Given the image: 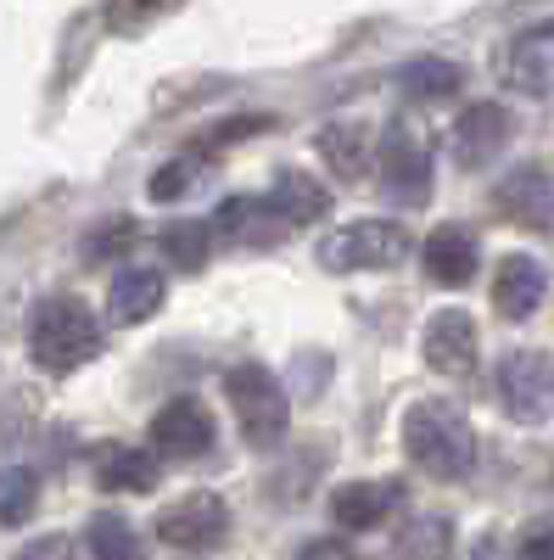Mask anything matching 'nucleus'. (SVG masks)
Returning <instances> with one entry per match:
<instances>
[{"label":"nucleus","mask_w":554,"mask_h":560,"mask_svg":"<svg viewBox=\"0 0 554 560\" xmlns=\"http://www.w3.org/2000/svg\"><path fill=\"white\" fill-rule=\"evenodd\" d=\"M403 448L437 482H459V477H471V465H476V432H471L465 409L448 404V398H426V404L409 409Z\"/></svg>","instance_id":"obj_1"},{"label":"nucleus","mask_w":554,"mask_h":560,"mask_svg":"<svg viewBox=\"0 0 554 560\" xmlns=\"http://www.w3.org/2000/svg\"><path fill=\"white\" fill-rule=\"evenodd\" d=\"M102 348V319L79 298H45L28 319V353L45 376H73L96 359Z\"/></svg>","instance_id":"obj_2"},{"label":"nucleus","mask_w":554,"mask_h":560,"mask_svg":"<svg viewBox=\"0 0 554 560\" xmlns=\"http://www.w3.org/2000/svg\"><path fill=\"white\" fill-rule=\"evenodd\" d=\"M224 398L229 409H236V427L252 448H274L286 438L292 427V404L281 393V382H274V370L258 364V359H241L236 370L224 376Z\"/></svg>","instance_id":"obj_3"},{"label":"nucleus","mask_w":554,"mask_h":560,"mask_svg":"<svg viewBox=\"0 0 554 560\" xmlns=\"http://www.w3.org/2000/svg\"><path fill=\"white\" fill-rule=\"evenodd\" d=\"M409 253V236L392 219H347L342 230H331L319 242V264L331 275H353V269H392Z\"/></svg>","instance_id":"obj_4"},{"label":"nucleus","mask_w":554,"mask_h":560,"mask_svg":"<svg viewBox=\"0 0 554 560\" xmlns=\"http://www.w3.org/2000/svg\"><path fill=\"white\" fill-rule=\"evenodd\" d=\"M498 404L521 427H543L554 415V353L543 348H516L498 359Z\"/></svg>","instance_id":"obj_5"},{"label":"nucleus","mask_w":554,"mask_h":560,"mask_svg":"<svg viewBox=\"0 0 554 560\" xmlns=\"http://www.w3.org/2000/svg\"><path fill=\"white\" fill-rule=\"evenodd\" d=\"M381 191L398 208H426L432 202V147L414 135L403 118H392L381 129Z\"/></svg>","instance_id":"obj_6"},{"label":"nucleus","mask_w":554,"mask_h":560,"mask_svg":"<svg viewBox=\"0 0 554 560\" xmlns=\"http://www.w3.org/2000/svg\"><path fill=\"white\" fill-rule=\"evenodd\" d=\"M157 538L185 555H208L229 538V504L219 493H185L157 516Z\"/></svg>","instance_id":"obj_7"},{"label":"nucleus","mask_w":554,"mask_h":560,"mask_svg":"<svg viewBox=\"0 0 554 560\" xmlns=\"http://www.w3.org/2000/svg\"><path fill=\"white\" fill-rule=\"evenodd\" d=\"M213 438H219L213 415L197 398H168L152 415V448H157V459H202L213 448Z\"/></svg>","instance_id":"obj_8"},{"label":"nucleus","mask_w":554,"mask_h":560,"mask_svg":"<svg viewBox=\"0 0 554 560\" xmlns=\"http://www.w3.org/2000/svg\"><path fill=\"white\" fill-rule=\"evenodd\" d=\"M493 208L510 224H527V230H538V236H554V179L538 163H521V168L504 174L493 185Z\"/></svg>","instance_id":"obj_9"},{"label":"nucleus","mask_w":554,"mask_h":560,"mask_svg":"<svg viewBox=\"0 0 554 560\" xmlns=\"http://www.w3.org/2000/svg\"><path fill=\"white\" fill-rule=\"evenodd\" d=\"M286 230H292L286 213L269 197H224L213 208V236L229 242V247H274Z\"/></svg>","instance_id":"obj_10"},{"label":"nucleus","mask_w":554,"mask_h":560,"mask_svg":"<svg viewBox=\"0 0 554 560\" xmlns=\"http://www.w3.org/2000/svg\"><path fill=\"white\" fill-rule=\"evenodd\" d=\"M476 319L465 308H437L432 325H426V364L437 370V376H453V382H465L471 370H476Z\"/></svg>","instance_id":"obj_11"},{"label":"nucleus","mask_w":554,"mask_h":560,"mask_svg":"<svg viewBox=\"0 0 554 560\" xmlns=\"http://www.w3.org/2000/svg\"><path fill=\"white\" fill-rule=\"evenodd\" d=\"M504 147H510V113H504L498 102H476L459 113L453 124V158L465 168H487Z\"/></svg>","instance_id":"obj_12"},{"label":"nucleus","mask_w":554,"mask_h":560,"mask_svg":"<svg viewBox=\"0 0 554 560\" xmlns=\"http://www.w3.org/2000/svg\"><path fill=\"white\" fill-rule=\"evenodd\" d=\"M403 504V482L398 477H381V482H342L331 493V522L342 533H369L376 522H387L392 510Z\"/></svg>","instance_id":"obj_13"},{"label":"nucleus","mask_w":554,"mask_h":560,"mask_svg":"<svg viewBox=\"0 0 554 560\" xmlns=\"http://www.w3.org/2000/svg\"><path fill=\"white\" fill-rule=\"evenodd\" d=\"M421 264H426V275L437 280V287H471V275L482 264V247H476V236L465 224H437L426 236V247H421Z\"/></svg>","instance_id":"obj_14"},{"label":"nucleus","mask_w":554,"mask_h":560,"mask_svg":"<svg viewBox=\"0 0 554 560\" xmlns=\"http://www.w3.org/2000/svg\"><path fill=\"white\" fill-rule=\"evenodd\" d=\"M543 292H549V269H543L538 258L510 253V258L498 264V280H493V308H498L504 319H532V314H538V303H543Z\"/></svg>","instance_id":"obj_15"},{"label":"nucleus","mask_w":554,"mask_h":560,"mask_svg":"<svg viewBox=\"0 0 554 560\" xmlns=\"http://www.w3.org/2000/svg\"><path fill=\"white\" fill-rule=\"evenodd\" d=\"M163 298H168V280L157 269H146V264L118 269L113 292H107V319L113 325H141V319H152L163 308Z\"/></svg>","instance_id":"obj_16"},{"label":"nucleus","mask_w":554,"mask_h":560,"mask_svg":"<svg viewBox=\"0 0 554 560\" xmlns=\"http://www.w3.org/2000/svg\"><path fill=\"white\" fill-rule=\"evenodd\" d=\"M319 158L331 163V174L337 179H347V185H358L364 174H369V158H376V135H369V124H353V118H337V124H326L319 129Z\"/></svg>","instance_id":"obj_17"},{"label":"nucleus","mask_w":554,"mask_h":560,"mask_svg":"<svg viewBox=\"0 0 554 560\" xmlns=\"http://www.w3.org/2000/svg\"><path fill=\"white\" fill-rule=\"evenodd\" d=\"M398 90L421 107H443L465 90V68L448 62V57H414V62L398 68Z\"/></svg>","instance_id":"obj_18"},{"label":"nucleus","mask_w":554,"mask_h":560,"mask_svg":"<svg viewBox=\"0 0 554 560\" xmlns=\"http://www.w3.org/2000/svg\"><path fill=\"white\" fill-rule=\"evenodd\" d=\"M269 202L286 213V224H314V219L331 213V191L314 174H303V168H281V174H274Z\"/></svg>","instance_id":"obj_19"},{"label":"nucleus","mask_w":554,"mask_h":560,"mask_svg":"<svg viewBox=\"0 0 554 560\" xmlns=\"http://www.w3.org/2000/svg\"><path fill=\"white\" fill-rule=\"evenodd\" d=\"M96 482L113 493H152L157 488V454L134 448V443H113L96 465Z\"/></svg>","instance_id":"obj_20"},{"label":"nucleus","mask_w":554,"mask_h":560,"mask_svg":"<svg viewBox=\"0 0 554 560\" xmlns=\"http://www.w3.org/2000/svg\"><path fill=\"white\" fill-rule=\"evenodd\" d=\"M84 549H90V560H146V538L118 510H96L84 522Z\"/></svg>","instance_id":"obj_21"},{"label":"nucleus","mask_w":554,"mask_h":560,"mask_svg":"<svg viewBox=\"0 0 554 560\" xmlns=\"http://www.w3.org/2000/svg\"><path fill=\"white\" fill-rule=\"evenodd\" d=\"M543 39L549 34H521L510 45V57H504V73H510V84L527 90V96H549V84H554V62L543 57Z\"/></svg>","instance_id":"obj_22"},{"label":"nucleus","mask_w":554,"mask_h":560,"mask_svg":"<svg viewBox=\"0 0 554 560\" xmlns=\"http://www.w3.org/2000/svg\"><path fill=\"white\" fill-rule=\"evenodd\" d=\"M453 555V522L448 516H414L398 533V560H448Z\"/></svg>","instance_id":"obj_23"},{"label":"nucleus","mask_w":554,"mask_h":560,"mask_svg":"<svg viewBox=\"0 0 554 560\" xmlns=\"http://www.w3.org/2000/svg\"><path fill=\"white\" fill-rule=\"evenodd\" d=\"M202 174H208V158H202V152H179V158H168V163L146 179V197H152V202H179L185 191H197V185H202Z\"/></svg>","instance_id":"obj_24"},{"label":"nucleus","mask_w":554,"mask_h":560,"mask_svg":"<svg viewBox=\"0 0 554 560\" xmlns=\"http://www.w3.org/2000/svg\"><path fill=\"white\" fill-rule=\"evenodd\" d=\"M134 242H141V224H134L129 213H113V219H102L96 230H90V236H84V264H118Z\"/></svg>","instance_id":"obj_25"},{"label":"nucleus","mask_w":554,"mask_h":560,"mask_svg":"<svg viewBox=\"0 0 554 560\" xmlns=\"http://www.w3.org/2000/svg\"><path fill=\"white\" fill-rule=\"evenodd\" d=\"M208 242H213V224H197V219H179V224H168L157 236L163 258L179 264V269H191V275L208 264Z\"/></svg>","instance_id":"obj_26"},{"label":"nucleus","mask_w":554,"mask_h":560,"mask_svg":"<svg viewBox=\"0 0 554 560\" xmlns=\"http://www.w3.org/2000/svg\"><path fill=\"white\" fill-rule=\"evenodd\" d=\"M39 510V482L23 465H0V527H23Z\"/></svg>","instance_id":"obj_27"},{"label":"nucleus","mask_w":554,"mask_h":560,"mask_svg":"<svg viewBox=\"0 0 554 560\" xmlns=\"http://www.w3.org/2000/svg\"><path fill=\"white\" fill-rule=\"evenodd\" d=\"M274 118L269 113H247V118H224V124H213L191 152H202V158H213V152H224V147H236V140H252V135H263Z\"/></svg>","instance_id":"obj_28"},{"label":"nucleus","mask_w":554,"mask_h":560,"mask_svg":"<svg viewBox=\"0 0 554 560\" xmlns=\"http://www.w3.org/2000/svg\"><path fill=\"white\" fill-rule=\"evenodd\" d=\"M516 560H554V522H527L516 538Z\"/></svg>","instance_id":"obj_29"},{"label":"nucleus","mask_w":554,"mask_h":560,"mask_svg":"<svg viewBox=\"0 0 554 560\" xmlns=\"http://www.w3.org/2000/svg\"><path fill=\"white\" fill-rule=\"evenodd\" d=\"M12 560H79V544H73L68 533H45V538L23 544Z\"/></svg>","instance_id":"obj_30"},{"label":"nucleus","mask_w":554,"mask_h":560,"mask_svg":"<svg viewBox=\"0 0 554 560\" xmlns=\"http://www.w3.org/2000/svg\"><path fill=\"white\" fill-rule=\"evenodd\" d=\"M297 560H353V549L342 538H314L308 549H297Z\"/></svg>","instance_id":"obj_31"},{"label":"nucleus","mask_w":554,"mask_h":560,"mask_svg":"<svg viewBox=\"0 0 554 560\" xmlns=\"http://www.w3.org/2000/svg\"><path fill=\"white\" fill-rule=\"evenodd\" d=\"M152 18H163V12H157V7H113V12H107L113 28H141V23H152Z\"/></svg>","instance_id":"obj_32"}]
</instances>
